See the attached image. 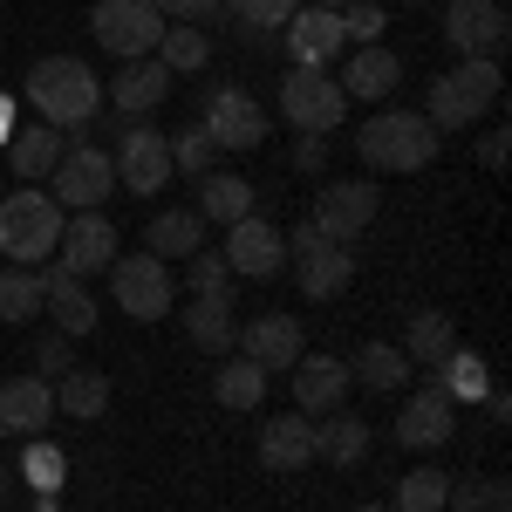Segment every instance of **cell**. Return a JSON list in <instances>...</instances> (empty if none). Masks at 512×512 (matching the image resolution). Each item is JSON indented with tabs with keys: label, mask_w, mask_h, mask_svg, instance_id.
I'll return each instance as SVG.
<instances>
[{
	"label": "cell",
	"mask_w": 512,
	"mask_h": 512,
	"mask_svg": "<svg viewBox=\"0 0 512 512\" xmlns=\"http://www.w3.org/2000/svg\"><path fill=\"white\" fill-rule=\"evenodd\" d=\"M28 103H35L41 123L82 130V123H96V110H103V82H96V69L82 55H41L35 69H28Z\"/></svg>",
	"instance_id": "obj_1"
},
{
	"label": "cell",
	"mask_w": 512,
	"mask_h": 512,
	"mask_svg": "<svg viewBox=\"0 0 512 512\" xmlns=\"http://www.w3.org/2000/svg\"><path fill=\"white\" fill-rule=\"evenodd\" d=\"M499 96H506V76H499V62H458V69H444V76L431 82L424 123H431L437 137H444V130H472V117L499 110Z\"/></svg>",
	"instance_id": "obj_2"
},
{
	"label": "cell",
	"mask_w": 512,
	"mask_h": 512,
	"mask_svg": "<svg viewBox=\"0 0 512 512\" xmlns=\"http://www.w3.org/2000/svg\"><path fill=\"white\" fill-rule=\"evenodd\" d=\"M355 151H362L369 171H424L437 158V130L417 110H376V117L362 123Z\"/></svg>",
	"instance_id": "obj_3"
},
{
	"label": "cell",
	"mask_w": 512,
	"mask_h": 512,
	"mask_svg": "<svg viewBox=\"0 0 512 512\" xmlns=\"http://www.w3.org/2000/svg\"><path fill=\"white\" fill-rule=\"evenodd\" d=\"M62 205L41 192V185H21L14 198H0V253L7 260H21V267H35L55 253V239H62Z\"/></svg>",
	"instance_id": "obj_4"
},
{
	"label": "cell",
	"mask_w": 512,
	"mask_h": 512,
	"mask_svg": "<svg viewBox=\"0 0 512 512\" xmlns=\"http://www.w3.org/2000/svg\"><path fill=\"white\" fill-rule=\"evenodd\" d=\"M89 35L103 41L117 62H144V55H158V41H164V14L151 0H96L89 7Z\"/></svg>",
	"instance_id": "obj_5"
},
{
	"label": "cell",
	"mask_w": 512,
	"mask_h": 512,
	"mask_svg": "<svg viewBox=\"0 0 512 512\" xmlns=\"http://www.w3.org/2000/svg\"><path fill=\"white\" fill-rule=\"evenodd\" d=\"M280 117L294 123L301 137H328L335 123L349 117V96H342V82L328 76V69H287V82H280Z\"/></svg>",
	"instance_id": "obj_6"
},
{
	"label": "cell",
	"mask_w": 512,
	"mask_h": 512,
	"mask_svg": "<svg viewBox=\"0 0 512 512\" xmlns=\"http://www.w3.org/2000/svg\"><path fill=\"white\" fill-rule=\"evenodd\" d=\"M287 260H294V280H301V294H308V301H335V294L355 280V253H349V246H335L315 219L287 239Z\"/></svg>",
	"instance_id": "obj_7"
},
{
	"label": "cell",
	"mask_w": 512,
	"mask_h": 512,
	"mask_svg": "<svg viewBox=\"0 0 512 512\" xmlns=\"http://www.w3.org/2000/svg\"><path fill=\"white\" fill-rule=\"evenodd\" d=\"M110 185H117V164H110V151H89V137H69V151H62V164L48 171V198L69 212H89V205H103L110 198Z\"/></svg>",
	"instance_id": "obj_8"
},
{
	"label": "cell",
	"mask_w": 512,
	"mask_h": 512,
	"mask_svg": "<svg viewBox=\"0 0 512 512\" xmlns=\"http://www.w3.org/2000/svg\"><path fill=\"white\" fill-rule=\"evenodd\" d=\"M506 0H444V41L465 55V62H499L506 55Z\"/></svg>",
	"instance_id": "obj_9"
},
{
	"label": "cell",
	"mask_w": 512,
	"mask_h": 512,
	"mask_svg": "<svg viewBox=\"0 0 512 512\" xmlns=\"http://www.w3.org/2000/svg\"><path fill=\"white\" fill-rule=\"evenodd\" d=\"M198 130H205L219 151H260V137H267V110H260L239 82H219V89L205 96V110H198Z\"/></svg>",
	"instance_id": "obj_10"
},
{
	"label": "cell",
	"mask_w": 512,
	"mask_h": 512,
	"mask_svg": "<svg viewBox=\"0 0 512 512\" xmlns=\"http://www.w3.org/2000/svg\"><path fill=\"white\" fill-rule=\"evenodd\" d=\"M110 294H117L123 315L137 321H164L171 315V267L158 253H137V260H110Z\"/></svg>",
	"instance_id": "obj_11"
},
{
	"label": "cell",
	"mask_w": 512,
	"mask_h": 512,
	"mask_svg": "<svg viewBox=\"0 0 512 512\" xmlns=\"http://www.w3.org/2000/svg\"><path fill=\"white\" fill-rule=\"evenodd\" d=\"M110 164H117V185H130L137 198H151V192H164V178H171V144H164V130H151V123H130L123 144L110 151Z\"/></svg>",
	"instance_id": "obj_12"
},
{
	"label": "cell",
	"mask_w": 512,
	"mask_h": 512,
	"mask_svg": "<svg viewBox=\"0 0 512 512\" xmlns=\"http://www.w3.org/2000/svg\"><path fill=\"white\" fill-rule=\"evenodd\" d=\"M376 185L369 178H335V185H321V198H315V226L335 246H349V239H362L369 233V219H376Z\"/></svg>",
	"instance_id": "obj_13"
},
{
	"label": "cell",
	"mask_w": 512,
	"mask_h": 512,
	"mask_svg": "<svg viewBox=\"0 0 512 512\" xmlns=\"http://www.w3.org/2000/svg\"><path fill=\"white\" fill-rule=\"evenodd\" d=\"M41 274V315H55V328L76 342V335H96V294L82 287V274H69L62 260H48V267H35Z\"/></svg>",
	"instance_id": "obj_14"
},
{
	"label": "cell",
	"mask_w": 512,
	"mask_h": 512,
	"mask_svg": "<svg viewBox=\"0 0 512 512\" xmlns=\"http://www.w3.org/2000/svg\"><path fill=\"white\" fill-rule=\"evenodd\" d=\"M226 267L246 280H274L280 267H287V239H280V226H267V219H239V226H226Z\"/></svg>",
	"instance_id": "obj_15"
},
{
	"label": "cell",
	"mask_w": 512,
	"mask_h": 512,
	"mask_svg": "<svg viewBox=\"0 0 512 512\" xmlns=\"http://www.w3.org/2000/svg\"><path fill=\"white\" fill-rule=\"evenodd\" d=\"M55 253H62V267L69 274H103L110 260H117V226L103 219V212H76V219H62V239H55Z\"/></svg>",
	"instance_id": "obj_16"
},
{
	"label": "cell",
	"mask_w": 512,
	"mask_h": 512,
	"mask_svg": "<svg viewBox=\"0 0 512 512\" xmlns=\"http://www.w3.org/2000/svg\"><path fill=\"white\" fill-rule=\"evenodd\" d=\"M342 14H321V7H294L287 14V55H294V69H328L335 55H342Z\"/></svg>",
	"instance_id": "obj_17"
},
{
	"label": "cell",
	"mask_w": 512,
	"mask_h": 512,
	"mask_svg": "<svg viewBox=\"0 0 512 512\" xmlns=\"http://www.w3.org/2000/svg\"><path fill=\"white\" fill-rule=\"evenodd\" d=\"M349 362L342 355H301L294 362V403H301V417H328V410H342V396H349Z\"/></svg>",
	"instance_id": "obj_18"
},
{
	"label": "cell",
	"mask_w": 512,
	"mask_h": 512,
	"mask_svg": "<svg viewBox=\"0 0 512 512\" xmlns=\"http://www.w3.org/2000/svg\"><path fill=\"white\" fill-rule=\"evenodd\" d=\"M103 96L117 103V117H123V123H137V117H151L164 96H171V69H164L158 55H144V62H123L117 82H110Z\"/></svg>",
	"instance_id": "obj_19"
},
{
	"label": "cell",
	"mask_w": 512,
	"mask_h": 512,
	"mask_svg": "<svg viewBox=\"0 0 512 512\" xmlns=\"http://www.w3.org/2000/svg\"><path fill=\"white\" fill-rule=\"evenodd\" d=\"M451 431H458V424H451V396L437 390V383L417 390L403 403V417H396V444H403V451H437V444H451Z\"/></svg>",
	"instance_id": "obj_20"
},
{
	"label": "cell",
	"mask_w": 512,
	"mask_h": 512,
	"mask_svg": "<svg viewBox=\"0 0 512 512\" xmlns=\"http://www.w3.org/2000/svg\"><path fill=\"white\" fill-rule=\"evenodd\" d=\"M239 349H246V362L253 369H294L301 362V321L294 315H260L253 328H239Z\"/></svg>",
	"instance_id": "obj_21"
},
{
	"label": "cell",
	"mask_w": 512,
	"mask_h": 512,
	"mask_svg": "<svg viewBox=\"0 0 512 512\" xmlns=\"http://www.w3.org/2000/svg\"><path fill=\"white\" fill-rule=\"evenodd\" d=\"M48 417H55V390H48L41 376H7V383H0V431L41 437Z\"/></svg>",
	"instance_id": "obj_22"
},
{
	"label": "cell",
	"mask_w": 512,
	"mask_h": 512,
	"mask_svg": "<svg viewBox=\"0 0 512 512\" xmlns=\"http://www.w3.org/2000/svg\"><path fill=\"white\" fill-rule=\"evenodd\" d=\"M62 151H69V130H55V123H35V130H14L7 137V164H14L21 185H41L62 164Z\"/></svg>",
	"instance_id": "obj_23"
},
{
	"label": "cell",
	"mask_w": 512,
	"mask_h": 512,
	"mask_svg": "<svg viewBox=\"0 0 512 512\" xmlns=\"http://www.w3.org/2000/svg\"><path fill=\"white\" fill-rule=\"evenodd\" d=\"M308 458H315V424H308L301 410L260 424V465H267V472H301Z\"/></svg>",
	"instance_id": "obj_24"
},
{
	"label": "cell",
	"mask_w": 512,
	"mask_h": 512,
	"mask_svg": "<svg viewBox=\"0 0 512 512\" xmlns=\"http://www.w3.org/2000/svg\"><path fill=\"white\" fill-rule=\"evenodd\" d=\"M396 82H403V62H396V48H376V41H362L349 55V69H342V96H362V103H376V96H390Z\"/></svg>",
	"instance_id": "obj_25"
},
{
	"label": "cell",
	"mask_w": 512,
	"mask_h": 512,
	"mask_svg": "<svg viewBox=\"0 0 512 512\" xmlns=\"http://www.w3.org/2000/svg\"><path fill=\"white\" fill-rule=\"evenodd\" d=\"M205 226H239L246 212H253V185L233 178V171H205L198 178V205H192Z\"/></svg>",
	"instance_id": "obj_26"
},
{
	"label": "cell",
	"mask_w": 512,
	"mask_h": 512,
	"mask_svg": "<svg viewBox=\"0 0 512 512\" xmlns=\"http://www.w3.org/2000/svg\"><path fill=\"white\" fill-rule=\"evenodd\" d=\"M198 246H205V219H198L192 205L158 212V219L144 226V253H158V260H192Z\"/></svg>",
	"instance_id": "obj_27"
},
{
	"label": "cell",
	"mask_w": 512,
	"mask_h": 512,
	"mask_svg": "<svg viewBox=\"0 0 512 512\" xmlns=\"http://www.w3.org/2000/svg\"><path fill=\"white\" fill-rule=\"evenodd\" d=\"M315 458L342 465V472H349V465H362V458H369V424H362V417H349V410H328V417L315 424Z\"/></svg>",
	"instance_id": "obj_28"
},
{
	"label": "cell",
	"mask_w": 512,
	"mask_h": 512,
	"mask_svg": "<svg viewBox=\"0 0 512 512\" xmlns=\"http://www.w3.org/2000/svg\"><path fill=\"white\" fill-rule=\"evenodd\" d=\"M55 410L76 417V424H96V417L110 410V376H103V369H69V376L55 383Z\"/></svg>",
	"instance_id": "obj_29"
},
{
	"label": "cell",
	"mask_w": 512,
	"mask_h": 512,
	"mask_svg": "<svg viewBox=\"0 0 512 512\" xmlns=\"http://www.w3.org/2000/svg\"><path fill=\"white\" fill-rule=\"evenodd\" d=\"M410 355L396 349V342H369V349L349 362V376H362V390H383V396H396V390H410Z\"/></svg>",
	"instance_id": "obj_30"
},
{
	"label": "cell",
	"mask_w": 512,
	"mask_h": 512,
	"mask_svg": "<svg viewBox=\"0 0 512 512\" xmlns=\"http://www.w3.org/2000/svg\"><path fill=\"white\" fill-rule=\"evenodd\" d=\"M451 349H458L451 315H444V308H417V315H410V335H403V355H410V362H424V369H437Z\"/></svg>",
	"instance_id": "obj_31"
},
{
	"label": "cell",
	"mask_w": 512,
	"mask_h": 512,
	"mask_svg": "<svg viewBox=\"0 0 512 512\" xmlns=\"http://www.w3.org/2000/svg\"><path fill=\"white\" fill-rule=\"evenodd\" d=\"M185 335H192L205 355H226L239 342V321H233V301H192L185 315Z\"/></svg>",
	"instance_id": "obj_32"
},
{
	"label": "cell",
	"mask_w": 512,
	"mask_h": 512,
	"mask_svg": "<svg viewBox=\"0 0 512 512\" xmlns=\"http://www.w3.org/2000/svg\"><path fill=\"white\" fill-rule=\"evenodd\" d=\"M212 396H219L226 410H260V403H267V369H253L246 355H233V362L212 376Z\"/></svg>",
	"instance_id": "obj_33"
},
{
	"label": "cell",
	"mask_w": 512,
	"mask_h": 512,
	"mask_svg": "<svg viewBox=\"0 0 512 512\" xmlns=\"http://www.w3.org/2000/svg\"><path fill=\"white\" fill-rule=\"evenodd\" d=\"M437 390L451 396V403H478V396L492 390V383H485V355H472V349H451L444 362H437Z\"/></svg>",
	"instance_id": "obj_34"
},
{
	"label": "cell",
	"mask_w": 512,
	"mask_h": 512,
	"mask_svg": "<svg viewBox=\"0 0 512 512\" xmlns=\"http://www.w3.org/2000/svg\"><path fill=\"white\" fill-rule=\"evenodd\" d=\"M158 62L171 69V76H198V69L212 62V41L198 35L192 21H178V28H164V41H158Z\"/></svg>",
	"instance_id": "obj_35"
},
{
	"label": "cell",
	"mask_w": 512,
	"mask_h": 512,
	"mask_svg": "<svg viewBox=\"0 0 512 512\" xmlns=\"http://www.w3.org/2000/svg\"><path fill=\"white\" fill-rule=\"evenodd\" d=\"M41 315V274L35 267H0V321H35Z\"/></svg>",
	"instance_id": "obj_36"
},
{
	"label": "cell",
	"mask_w": 512,
	"mask_h": 512,
	"mask_svg": "<svg viewBox=\"0 0 512 512\" xmlns=\"http://www.w3.org/2000/svg\"><path fill=\"white\" fill-rule=\"evenodd\" d=\"M444 492H451V472L417 465V472L396 478V512H444Z\"/></svg>",
	"instance_id": "obj_37"
},
{
	"label": "cell",
	"mask_w": 512,
	"mask_h": 512,
	"mask_svg": "<svg viewBox=\"0 0 512 512\" xmlns=\"http://www.w3.org/2000/svg\"><path fill=\"white\" fill-rule=\"evenodd\" d=\"M444 506H458V512H506L512 492H506V478H451Z\"/></svg>",
	"instance_id": "obj_38"
},
{
	"label": "cell",
	"mask_w": 512,
	"mask_h": 512,
	"mask_svg": "<svg viewBox=\"0 0 512 512\" xmlns=\"http://www.w3.org/2000/svg\"><path fill=\"white\" fill-rule=\"evenodd\" d=\"M192 301H233V267H226V253H192Z\"/></svg>",
	"instance_id": "obj_39"
},
{
	"label": "cell",
	"mask_w": 512,
	"mask_h": 512,
	"mask_svg": "<svg viewBox=\"0 0 512 512\" xmlns=\"http://www.w3.org/2000/svg\"><path fill=\"white\" fill-rule=\"evenodd\" d=\"M164 144H171V171H185V178H205L212 158H219V144H212L198 123H192V130H178V137H164Z\"/></svg>",
	"instance_id": "obj_40"
},
{
	"label": "cell",
	"mask_w": 512,
	"mask_h": 512,
	"mask_svg": "<svg viewBox=\"0 0 512 512\" xmlns=\"http://www.w3.org/2000/svg\"><path fill=\"white\" fill-rule=\"evenodd\" d=\"M301 0H219V14H233L239 28H253V35H267V28H287V14H294Z\"/></svg>",
	"instance_id": "obj_41"
},
{
	"label": "cell",
	"mask_w": 512,
	"mask_h": 512,
	"mask_svg": "<svg viewBox=\"0 0 512 512\" xmlns=\"http://www.w3.org/2000/svg\"><path fill=\"white\" fill-rule=\"evenodd\" d=\"M383 21H390V14H383L376 0H349V7H342V35H349V41H376V35H383Z\"/></svg>",
	"instance_id": "obj_42"
},
{
	"label": "cell",
	"mask_w": 512,
	"mask_h": 512,
	"mask_svg": "<svg viewBox=\"0 0 512 512\" xmlns=\"http://www.w3.org/2000/svg\"><path fill=\"white\" fill-rule=\"evenodd\" d=\"M35 362L48 369V376H69V335H62V328H48V335L35 342Z\"/></svg>",
	"instance_id": "obj_43"
},
{
	"label": "cell",
	"mask_w": 512,
	"mask_h": 512,
	"mask_svg": "<svg viewBox=\"0 0 512 512\" xmlns=\"http://www.w3.org/2000/svg\"><path fill=\"white\" fill-rule=\"evenodd\" d=\"M151 7H158L164 21H192V28L205 21V14H219V0H151Z\"/></svg>",
	"instance_id": "obj_44"
},
{
	"label": "cell",
	"mask_w": 512,
	"mask_h": 512,
	"mask_svg": "<svg viewBox=\"0 0 512 512\" xmlns=\"http://www.w3.org/2000/svg\"><path fill=\"white\" fill-rule=\"evenodd\" d=\"M287 164H294V171H321V164H328V137H294Z\"/></svg>",
	"instance_id": "obj_45"
},
{
	"label": "cell",
	"mask_w": 512,
	"mask_h": 512,
	"mask_svg": "<svg viewBox=\"0 0 512 512\" xmlns=\"http://www.w3.org/2000/svg\"><path fill=\"white\" fill-rule=\"evenodd\" d=\"M55 472H62V458H55V451H48V444H41V451H35V444H28V478H35L41 492H48V485H55Z\"/></svg>",
	"instance_id": "obj_46"
},
{
	"label": "cell",
	"mask_w": 512,
	"mask_h": 512,
	"mask_svg": "<svg viewBox=\"0 0 512 512\" xmlns=\"http://www.w3.org/2000/svg\"><path fill=\"white\" fill-rule=\"evenodd\" d=\"M506 130H485V137H478V164H485V171H506Z\"/></svg>",
	"instance_id": "obj_47"
},
{
	"label": "cell",
	"mask_w": 512,
	"mask_h": 512,
	"mask_svg": "<svg viewBox=\"0 0 512 512\" xmlns=\"http://www.w3.org/2000/svg\"><path fill=\"white\" fill-rule=\"evenodd\" d=\"M7 137H14V103L0 96V144H7Z\"/></svg>",
	"instance_id": "obj_48"
},
{
	"label": "cell",
	"mask_w": 512,
	"mask_h": 512,
	"mask_svg": "<svg viewBox=\"0 0 512 512\" xmlns=\"http://www.w3.org/2000/svg\"><path fill=\"white\" fill-rule=\"evenodd\" d=\"M315 7H321V14H342V7H349V0H315Z\"/></svg>",
	"instance_id": "obj_49"
},
{
	"label": "cell",
	"mask_w": 512,
	"mask_h": 512,
	"mask_svg": "<svg viewBox=\"0 0 512 512\" xmlns=\"http://www.w3.org/2000/svg\"><path fill=\"white\" fill-rule=\"evenodd\" d=\"M355 512H396V506H355Z\"/></svg>",
	"instance_id": "obj_50"
},
{
	"label": "cell",
	"mask_w": 512,
	"mask_h": 512,
	"mask_svg": "<svg viewBox=\"0 0 512 512\" xmlns=\"http://www.w3.org/2000/svg\"><path fill=\"white\" fill-rule=\"evenodd\" d=\"M403 7H431V0H403Z\"/></svg>",
	"instance_id": "obj_51"
},
{
	"label": "cell",
	"mask_w": 512,
	"mask_h": 512,
	"mask_svg": "<svg viewBox=\"0 0 512 512\" xmlns=\"http://www.w3.org/2000/svg\"><path fill=\"white\" fill-rule=\"evenodd\" d=\"M0 499H7V472H0Z\"/></svg>",
	"instance_id": "obj_52"
}]
</instances>
